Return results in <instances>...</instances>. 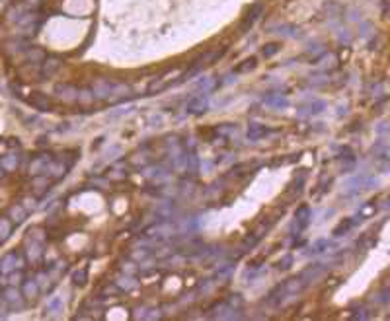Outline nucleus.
I'll return each instance as SVG.
<instances>
[{
  "instance_id": "obj_33",
  "label": "nucleus",
  "mask_w": 390,
  "mask_h": 321,
  "mask_svg": "<svg viewBox=\"0 0 390 321\" xmlns=\"http://www.w3.org/2000/svg\"><path fill=\"white\" fill-rule=\"evenodd\" d=\"M25 57H27L29 60H39V62H41V60L45 59V53H43V51H39V49H33V51L29 49V51L25 53Z\"/></svg>"
},
{
  "instance_id": "obj_5",
  "label": "nucleus",
  "mask_w": 390,
  "mask_h": 321,
  "mask_svg": "<svg viewBox=\"0 0 390 321\" xmlns=\"http://www.w3.org/2000/svg\"><path fill=\"white\" fill-rule=\"evenodd\" d=\"M22 267H23V259H22V255L16 253V251H10V253H6V255L0 259V275H10L12 271L22 269Z\"/></svg>"
},
{
  "instance_id": "obj_31",
  "label": "nucleus",
  "mask_w": 390,
  "mask_h": 321,
  "mask_svg": "<svg viewBox=\"0 0 390 321\" xmlns=\"http://www.w3.org/2000/svg\"><path fill=\"white\" fill-rule=\"evenodd\" d=\"M293 261H295V257H293L291 253H287L283 259H279V263H277V269H279V271H289V269H291V265H293Z\"/></svg>"
},
{
  "instance_id": "obj_7",
  "label": "nucleus",
  "mask_w": 390,
  "mask_h": 321,
  "mask_svg": "<svg viewBox=\"0 0 390 321\" xmlns=\"http://www.w3.org/2000/svg\"><path fill=\"white\" fill-rule=\"evenodd\" d=\"M61 66H63V59H61V57H45V59L41 60V70H39V74H41L43 80H47V78L55 76V74L61 70Z\"/></svg>"
},
{
  "instance_id": "obj_17",
  "label": "nucleus",
  "mask_w": 390,
  "mask_h": 321,
  "mask_svg": "<svg viewBox=\"0 0 390 321\" xmlns=\"http://www.w3.org/2000/svg\"><path fill=\"white\" fill-rule=\"evenodd\" d=\"M22 292L16 288V286H8L4 290V302L10 304L12 308H22Z\"/></svg>"
},
{
  "instance_id": "obj_32",
  "label": "nucleus",
  "mask_w": 390,
  "mask_h": 321,
  "mask_svg": "<svg viewBox=\"0 0 390 321\" xmlns=\"http://www.w3.org/2000/svg\"><path fill=\"white\" fill-rule=\"evenodd\" d=\"M232 269H234V265H230V263H226V265H222V267H220V269H218V271H217V273H215V279H218V281H220V279H224V277H228V275H230V273H232Z\"/></svg>"
},
{
  "instance_id": "obj_21",
  "label": "nucleus",
  "mask_w": 390,
  "mask_h": 321,
  "mask_svg": "<svg viewBox=\"0 0 390 321\" xmlns=\"http://www.w3.org/2000/svg\"><path fill=\"white\" fill-rule=\"evenodd\" d=\"M287 296H289V294L285 292L283 284H277V286L269 292V296H267V304H271V306H281V302H283Z\"/></svg>"
},
{
  "instance_id": "obj_18",
  "label": "nucleus",
  "mask_w": 390,
  "mask_h": 321,
  "mask_svg": "<svg viewBox=\"0 0 390 321\" xmlns=\"http://www.w3.org/2000/svg\"><path fill=\"white\" fill-rule=\"evenodd\" d=\"M355 156H353V152L349 150V148H344L342 150V154H340V163H342V171L344 173H351L353 169H355Z\"/></svg>"
},
{
  "instance_id": "obj_4",
  "label": "nucleus",
  "mask_w": 390,
  "mask_h": 321,
  "mask_svg": "<svg viewBox=\"0 0 390 321\" xmlns=\"http://www.w3.org/2000/svg\"><path fill=\"white\" fill-rule=\"evenodd\" d=\"M261 14H263V4H261V2H256V4L246 12V16L242 18V21H240V31H242V33H248V31L254 27V23L261 18Z\"/></svg>"
},
{
  "instance_id": "obj_36",
  "label": "nucleus",
  "mask_w": 390,
  "mask_h": 321,
  "mask_svg": "<svg viewBox=\"0 0 390 321\" xmlns=\"http://www.w3.org/2000/svg\"><path fill=\"white\" fill-rule=\"evenodd\" d=\"M4 175H6V171H4V169H2V165H0V179H2Z\"/></svg>"
},
{
  "instance_id": "obj_14",
  "label": "nucleus",
  "mask_w": 390,
  "mask_h": 321,
  "mask_svg": "<svg viewBox=\"0 0 390 321\" xmlns=\"http://www.w3.org/2000/svg\"><path fill=\"white\" fill-rule=\"evenodd\" d=\"M267 133H269V129H267L265 125H261V123H250L246 135H248V140H250V142H258V140H261Z\"/></svg>"
},
{
  "instance_id": "obj_20",
  "label": "nucleus",
  "mask_w": 390,
  "mask_h": 321,
  "mask_svg": "<svg viewBox=\"0 0 390 321\" xmlns=\"http://www.w3.org/2000/svg\"><path fill=\"white\" fill-rule=\"evenodd\" d=\"M0 165H2V169H4L6 173H10V171H16V169H18V165H20V156H18V154H14V152H10V154H6V156H2V158H0Z\"/></svg>"
},
{
  "instance_id": "obj_3",
  "label": "nucleus",
  "mask_w": 390,
  "mask_h": 321,
  "mask_svg": "<svg viewBox=\"0 0 390 321\" xmlns=\"http://www.w3.org/2000/svg\"><path fill=\"white\" fill-rule=\"evenodd\" d=\"M72 165V161H63L61 158H53V160L47 163L45 167V173L43 175H49L53 181H59L65 177V173L68 171V167Z\"/></svg>"
},
{
  "instance_id": "obj_30",
  "label": "nucleus",
  "mask_w": 390,
  "mask_h": 321,
  "mask_svg": "<svg viewBox=\"0 0 390 321\" xmlns=\"http://www.w3.org/2000/svg\"><path fill=\"white\" fill-rule=\"evenodd\" d=\"M279 49H281V45H279V43H267V45L261 49V53H263V57H265V59H269V57L277 55V53H279Z\"/></svg>"
},
{
  "instance_id": "obj_25",
  "label": "nucleus",
  "mask_w": 390,
  "mask_h": 321,
  "mask_svg": "<svg viewBox=\"0 0 390 321\" xmlns=\"http://www.w3.org/2000/svg\"><path fill=\"white\" fill-rule=\"evenodd\" d=\"M12 230H14V224L8 216H0V243L6 241L10 236H12Z\"/></svg>"
},
{
  "instance_id": "obj_23",
  "label": "nucleus",
  "mask_w": 390,
  "mask_h": 321,
  "mask_svg": "<svg viewBox=\"0 0 390 321\" xmlns=\"http://www.w3.org/2000/svg\"><path fill=\"white\" fill-rule=\"evenodd\" d=\"M283 288H285V292H287L289 296H295V294H299L301 290H304L306 286L303 284V281H301L299 277H295V279H289L287 282H283Z\"/></svg>"
},
{
  "instance_id": "obj_11",
  "label": "nucleus",
  "mask_w": 390,
  "mask_h": 321,
  "mask_svg": "<svg viewBox=\"0 0 390 321\" xmlns=\"http://www.w3.org/2000/svg\"><path fill=\"white\" fill-rule=\"evenodd\" d=\"M263 103L267 107H271V109H287L291 105L289 98L283 96V94H269V96L263 98Z\"/></svg>"
},
{
  "instance_id": "obj_29",
  "label": "nucleus",
  "mask_w": 390,
  "mask_h": 321,
  "mask_svg": "<svg viewBox=\"0 0 390 321\" xmlns=\"http://www.w3.org/2000/svg\"><path fill=\"white\" fill-rule=\"evenodd\" d=\"M72 282H74L76 286H84V284L88 282V269L84 267V269L76 271V273L72 275Z\"/></svg>"
},
{
  "instance_id": "obj_26",
  "label": "nucleus",
  "mask_w": 390,
  "mask_h": 321,
  "mask_svg": "<svg viewBox=\"0 0 390 321\" xmlns=\"http://www.w3.org/2000/svg\"><path fill=\"white\" fill-rule=\"evenodd\" d=\"M256 66H258V59H256V57H250V59L242 60V62L236 66V72H238V74H246V72H252Z\"/></svg>"
},
{
  "instance_id": "obj_34",
  "label": "nucleus",
  "mask_w": 390,
  "mask_h": 321,
  "mask_svg": "<svg viewBox=\"0 0 390 321\" xmlns=\"http://www.w3.org/2000/svg\"><path fill=\"white\" fill-rule=\"evenodd\" d=\"M367 310H361V314H353V320H367L369 314H365Z\"/></svg>"
},
{
  "instance_id": "obj_10",
  "label": "nucleus",
  "mask_w": 390,
  "mask_h": 321,
  "mask_svg": "<svg viewBox=\"0 0 390 321\" xmlns=\"http://www.w3.org/2000/svg\"><path fill=\"white\" fill-rule=\"evenodd\" d=\"M27 103H29L33 109L41 111V113H45V111H51V109H53L51 98H49L47 94H43V92H33V94L27 98Z\"/></svg>"
},
{
  "instance_id": "obj_22",
  "label": "nucleus",
  "mask_w": 390,
  "mask_h": 321,
  "mask_svg": "<svg viewBox=\"0 0 390 321\" xmlns=\"http://www.w3.org/2000/svg\"><path fill=\"white\" fill-rule=\"evenodd\" d=\"M61 312H63V300L59 296L51 298L47 302V306H45V316L47 318H57V316H61Z\"/></svg>"
},
{
  "instance_id": "obj_28",
  "label": "nucleus",
  "mask_w": 390,
  "mask_h": 321,
  "mask_svg": "<svg viewBox=\"0 0 390 321\" xmlns=\"http://www.w3.org/2000/svg\"><path fill=\"white\" fill-rule=\"evenodd\" d=\"M328 247H332V241L330 240H316L314 243H312V247H310V253H314V255H318V253H324Z\"/></svg>"
},
{
  "instance_id": "obj_1",
  "label": "nucleus",
  "mask_w": 390,
  "mask_h": 321,
  "mask_svg": "<svg viewBox=\"0 0 390 321\" xmlns=\"http://www.w3.org/2000/svg\"><path fill=\"white\" fill-rule=\"evenodd\" d=\"M209 109V92H199L186 103L188 115H203Z\"/></svg>"
},
{
  "instance_id": "obj_2",
  "label": "nucleus",
  "mask_w": 390,
  "mask_h": 321,
  "mask_svg": "<svg viewBox=\"0 0 390 321\" xmlns=\"http://www.w3.org/2000/svg\"><path fill=\"white\" fill-rule=\"evenodd\" d=\"M326 275V265L324 263H314V265H310V267H306L301 275H299V279L303 281V284L304 286H308V284H314V282H318L322 277Z\"/></svg>"
},
{
  "instance_id": "obj_35",
  "label": "nucleus",
  "mask_w": 390,
  "mask_h": 321,
  "mask_svg": "<svg viewBox=\"0 0 390 321\" xmlns=\"http://www.w3.org/2000/svg\"><path fill=\"white\" fill-rule=\"evenodd\" d=\"M23 2H25V4H29V6H31V4H33V6H35V4H39V2H41V0H23Z\"/></svg>"
},
{
  "instance_id": "obj_24",
  "label": "nucleus",
  "mask_w": 390,
  "mask_h": 321,
  "mask_svg": "<svg viewBox=\"0 0 390 321\" xmlns=\"http://www.w3.org/2000/svg\"><path fill=\"white\" fill-rule=\"evenodd\" d=\"M353 226H355V220H353V218H344V220L334 228L332 234H334V238H342V236H346Z\"/></svg>"
},
{
  "instance_id": "obj_8",
  "label": "nucleus",
  "mask_w": 390,
  "mask_h": 321,
  "mask_svg": "<svg viewBox=\"0 0 390 321\" xmlns=\"http://www.w3.org/2000/svg\"><path fill=\"white\" fill-rule=\"evenodd\" d=\"M53 92H55V96H57L59 100L72 103V101H78V92H80V90H78L76 86H72V84L63 82V84H57Z\"/></svg>"
},
{
  "instance_id": "obj_15",
  "label": "nucleus",
  "mask_w": 390,
  "mask_h": 321,
  "mask_svg": "<svg viewBox=\"0 0 390 321\" xmlns=\"http://www.w3.org/2000/svg\"><path fill=\"white\" fill-rule=\"evenodd\" d=\"M53 160V158H49L47 154H41V156H37V158H33L31 163H29V173L31 175H43L45 173V167H47V163Z\"/></svg>"
},
{
  "instance_id": "obj_27",
  "label": "nucleus",
  "mask_w": 390,
  "mask_h": 321,
  "mask_svg": "<svg viewBox=\"0 0 390 321\" xmlns=\"http://www.w3.org/2000/svg\"><path fill=\"white\" fill-rule=\"evenodd\" d=\"M277 33L283 35V37H297L299 35V27L293 25V23H283L277 27Z\"/></svg>"
},
{
  "instance_id": "obj_13",
  "label": "nucleus",
  "mask_w": 390,
  "mask_h": 321,
  "mask_svg": "<svg viewBox=\"0 0 390 321\" xmlns=\"http://www.w3.org/2000/svg\"><path fill=\"white\" fill-rule=\"evenodd\" d=\"M174 232H176V228H174L172 224H168V222H162V224H156V226L149 228L145 234H147V236H151V238H168V236H172Z\"/></svg>"
},
{
  "instance_id": "obj_19",
  "label": "nucleus",
  "mask_w": 390,
  "mask_h": 321,
  "mask_svg": "<svg viewBox=\"0 0 390 321\" xmlns=\"http://www.w3.org/2000/svg\"><path fill=\"white\" fill-rule=\"evenodd\" d=\"M37 294H39V282H37L35 279L23 281V284H22V296L27 298V300H31V298H35Z\"/></svg>"
},
{
  "instance_id": "obj_9",
  "label": "nucleus",
  "mask_w": 390,
  "mask_h": 321,
  "mask_svg": "<svg viewBox=\"0 0 390 321\" xmlns=\"http://www.w3.org/2000/svg\"><path fill=\"white\" fill-rule=\"evenodd\" d=\"M25 255H27L29 263H39L41 257H43V241L35 240L33 236H29L27 243H25Z\"/></svg>"
},
{
  "instance_id": "obj_16",
  "label": "nucleus",
  "mask_w": 390,
  "mask_h": 321,
  "mask_svg": "<svg viewBox=\"0 0 390 321\" xmlns=\"http://www.w3.org/2000/svg\"><path fill=\"white\" fill-rule=\"evenodd\" d=\"M8 218L12 220V224L18 226V224H22V222L27 218V210H25L23 204H20V202H18V204H12V206L8 208Z\"/></svg>"
},
{
  "instance_id": "obj_12",
  "label": "nucleus",
  "mask_w": 390,
  "mask_h": 321,
  "mask_svg": "<svg viewBox=\"0 0 390 321\" xmlns=\"http://www.w3.org/2000/svg\"><path fill=\"white\" fill-rule=\"evenodd\" d=\"M326 109V101H322V100H312V101H308V103H304V105H299V113L301 115H320L322 111Z\"/></svg>"
},
{
  "instance_id": "obj_6",
  "label": "nucleus",
  "mask_w": 390,
  "mask_h": 321,
  "mask_svg": "<svg viewBox=\"0 0 390 321\" xmlns=\"http://www.w3.org/2000/svg\"><path fill=\"white\" fill-rule=\"evenodd\" d=\"M310 222H312V210H310V206H308V204H301V206L295 210V222H293V226H295L297 232L301 234V232H304V230L308 228Z\"/></svg>"
}]
</instances>
